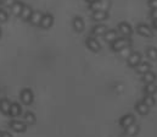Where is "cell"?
<instances>
[{
  "mask_svg": "<svg viewBox=\"0 0 157 137\" xmlns=\"http://www.w3.org/2000/svg\"><path fill=\"white\" fill-rule=\"evenodd\" d=\"M16 0H2L1 2L5 5V6H7V7H11L12 5H13V2H15Z\"/></svg>",
  "mask_w": 157,
  "mask_h": 137,
  "instance_id": "obj_30",
  "label": "cell"
},
{
  "mask_svg": "<svg viewBox=\"0 0 157 137\" xmlns=\"http://www.w3.org/2000/svg\"><path fill=\"white\" fill-rule=\"evenodd\" d=\"M146 54L151 60H157V48H149L146 50Z\"/></svg>",
  "mask_w": 157,
  "mask_h": 137,
  "instance_id": "obj_26",
  "label": "cell"
},
{
  "mask_svg": "<svg viewBox=\"0 0 157 137\" xmlns=\"http://www.w3.org/2000/svg\"><path fill=\"white\" fill-rule=\"evenodd\" d=\"M118 31H119L123 36H125V37H129V36L133 33V28H132V26H130L128 22H121V23L118 25Z\"/></svg>",
  "mask_w": 157,
  "mask_h": 137,
  "instance_id": "obj_5",
  "label": "cell"
},
{
  "mask_svg": "<svg viewBox=\"0 0 157 137\" xmlns=\"http://www.w3.org/2000/svg\"><path fill=\"white\" fill-rule=\"evenodd\" d=\"M23 6H25V4H23L22 1H17V0H16V1L13 2V5L11 6V12H12L15 16H20L21 12H22Z\"/></svg>",
  "mask_w": 157,
  "mask_h": 137,
  "instance_id": "obj_11",
  "label": "cell"
},
{
  "mask_svg": "<svg viewBox=\"0 0 157 137\" xmlns=\"http://www.w3.org/2000/svg\"><path fill=\"white\" fill-rule=\"evenodd\" d=\"M130 46V41L128 38H117L113 43H112V49L115 51H121L122 49Z\"/></svg>",
  "mask_w": 157,
  "mask_h": 137,
  "instance_id": "obj_2",
  "label": "cell"
},
{
  "mask_svg": "<svg viewBox=\"0 0 157 137\" xmlns=\"http://www.w3.org/2000/svg\"><path fill=\"white\" fill-rule=\"evenodd\" d=\"M136 31H138V33L140 34V36H143V37H152V34H154V32H152V30L147 26V25H144V23H141V25H139L138 26V28H136Z\"/></svg>",
  "mask_w": 157,
  "mask_h": 137,
  "instance_id": "obj_4",
  "label": "cell"
},
{
  "mask_svg": "<svg viewBox=\"0 0 157 137\" xmlns=\"http://www.w3.org/2000/svg\"><path fill=\"white\" fill-rule=\"evenodd\" d=\"M85 43H86V46H88L91 51H99V50L101 49V46H100V43L98 42V39H95V38H93V37L88 38V39L85 41Z\"/></svg>",
  "mask_w": 157,
  "mask_h": 137,
  "instance_id": "obj_9",
  "label": "cell"
},
{
  "mask_svg": "<svg viewBox=\"0 0 157 137\" xmlns=\"http://www.w3.org/2000/svg\"><path fill=\"white\" fill-rule=\"evenodd\" d=\"M110 7V1L109 0H99L96 2L90 4V10L94 11H107Z\"/></svg>",
  "mask_w": 157,
  "mask_h": 137,
  "instance_id": "obj_1",
  "label": "cell"
},
{
  "mask_svg": "<svg viewBox=\"0 0 157 137\" xmlns=\"http://www.w3.org/2000/svg\"><path fill=\"white\" fill-rule=\"evenodd\" d=\"M41 18H43V14L40 11H33V14H32V16L29 18V22L33 26H40Z\"/></svg>",
  "mask_w": 157,
  "mask_h": 137,
  "instance_id": "obj_10",
  "label": "cell"
},
{
  "mask_svg": "<svg viewBox=\"0 0 157 137\" xmlns=\"http://www.w3.org/2000/svg\"><path fill=\"white\" fill-rule=\"evenodd\" d=\"M151 17H152L154 20L157 18V9H152V11H151Z\"/></svg>",
  "mask_w": 157,
  "mask_h": 137,
  "instance_id": "obj_32",
  "label": "cell"
},
{
  "mask_svg": "<svg viewBox=\"0 0 157 137\" xmlns=\"http://www.w3.org/2000/svg\"><path fill=\"white\" fill-rule=\"evenodd\" d=\"M135 109H136V111H138L140 115H146V114L149 113V107H147L144 102L138 103V104L135 105Z\"/></svg>",
  "mask_w": 157,
  "mask_h": 137,
  "instance_id": "obj_19",
  "label": "cell"
},
{
  "mask_svg": "<svg viewBox=\"0 0 157 137\" xmlns=\"http://www.w3.org/2000/svg\"><path fill=\"white\" fill-rule=\"evenodd\" d=\"M0 36H1V30H0Z\"/></svg>",
  "mask_w": 157,
  "mask_h": 137,
  "instance_id": "obj_36",
  "label": "cell"
},
{
  "mask_svg": "<svg viewBox=\"0 0 157 137\" xmlns=\"http://www.w3.org/2000/svg\"><path fill=\"white\" fill-rule=\"evenodd\" d=\"M145 92H146V94L154 95L157 92V86L155 85V82H154V83H146V86H145Z\"/></svg>",
  "mask_w": 157,
  "mask_h": 137,
  "instance_id": "obj_23",
  "label": "cell"
},
{
  "mask_svg": "<svg viewBox=\"0 0 157 137\" xmlns=\"http://www.w3.org/2000/svg\"><path fill=\"white\" fill-rule=\"evenodd\" d=\"M154 27L157 30V18H156V20H154Z\"/></svg>",
  "mask_w": 157,
  "mask_h": 137,
  "instance_id": "obj_35",
  "label": "cell"
},
{
  "mask_svg": "<svg viewBox=\"0 0 157 137\" xmlns=\"http://www.w3.org/2000/svg\"><path fill=\"white\" fill-rule=\"evenodd\" d=\"M10 127L16 132H25L26 131V124L18 120H12L10 123Z\"/></svg>",
  "mask_w": 157,
  "mask_h": 137,
  "instance_id": "obj_8",
  "label": "cell"
},
{
  "mask_svg": "<svg viewBox=\"0 0 157 137\" xmlns=\"http://www.w3.org/2000/svg\"><path fill=\"white\" fill-rule=\"evenodd\" d=\"M0 4H1V0H0Z\"/></svg>",
  "mask_w": 157,
  "mask_h": 137,
  "instance_id": "obj_38",
  "label": "cell"
},
{
  "mask_svg": "<svg viewBox=\"0 0 157 137\" xmlns=\"http://www.w3.org/2000/svg\"><path fill=\"white\" fill-rule=\"evenodd\" d=\"M135 70H136V72L144 75L147 71H150V64H147V62H140V64H138L135 66Z\"/></svg>",
  "mask_w": 157,
  "mask_h": 137,
  "instance_id": "obj_17",
  "label": "cell"
},
{
  "mask_svg": "<svg viewBox=\"0 0 157 137\" xmlns=\"http://www.w3.org/2000/svg\"><path fill=\"white\" fill-rule=\"evenodd\" d=\"M104 38H105L106 42L113 43V42L117 39V32L113 31V30H110V31H107V32L104 34Z\"/></svg>",
  "mask_w": 157,
  "mask_h": 137,
  "instance_id": "obj_16",
  "label": "cell"
},
{
  "mask_svg": "<svg viewBox=\"0 0 157 137\" xmlns=\"http://www.w3.org/2000/svg\"><path fill=\"white\" fill-rule=\"evenodd\" d=\"M141 62V55L139 53H132L129 56H128V65L129 66H133L135 67L138 64Z\"/></svg>",
  "mask_w": 157,
  "mask_h": 137,
  "instance_id": "obj_7",
  "label": "cell"
},
{
  "mask_svg": "<svg viewBox=\"0 0 157 137\" xmlns=\"http://www.w3.org/2000/svg\"><path fill=\"white\" fill-rule=\"evenodd\" d=\"M0 137H1V132H0Z\"/></svg>",
  "mask_w": 157,
  "mask_h": 137,
  "instance_id": "obj_37",
  "label": "cell"
},
{
  "mask_svg": "<svg viewBox=\"0 0 157 137\" xmlns=\"http://www.w3.org/2000/svg\"><path fill=\"white\" fill-rule=\"evenodd\" d=\"M21 100L25 105H31L33 103V92L29 88H25L21 92Z\"/></svg>",
  "mask_w": 157,
  "mask_h": 137,
  "instance_id": "obj_3",
  "label": "cell"
},
{
  "mask_svg": "<svg viewBox=\"0 0 157 137\" xmlns=\"http://www.w3.org/2000/svg\"><path fill=\"white\" fill-rule=\"evenodd\" d=\"M25 120H26L28 124H34V123H36V115H34L33 113L28 111V113L25 114Z\"/></svg>",
  "mask_w": 157,
  "mask_h": 137,
  "instance_id": "obj_27",
  "label": "cell"
},
{
  "mask_svg": "<svg viewBox=\"0 0 157 137\" xmlns=\"http://www.w3.org/2000/svg\"><path fill=\"white\" fill-rule=\"evenodd\" d=\"M73 28H75V31H77V32H82V31L84 30V21H83L80 17H76V18L73 20Z\"/></svg>",
  "mask_w": 157,
  "mask_h": 137,
  "instance_id": "obj_20",
  "label": "cell"
},
{
  "mask_svg": "<svg viewBox=\"0 0 157 137\" xmlns=\"http://www.w3.org/2000/svg\"><path fill=\"white\" fill-rule=\"evenodd\" d=\"M9 20V15L4 9H0V22H6Z\"/></svg>",
  "mask_w": 157,
  "mask_h": 137,
  "instance_id": "obj_28",
  "label": "cell"
},
{
  "mask_svg": "<svg viewBox=\"0 0 157 137\" xmlns=\"http://www.w3.org/2000/svg\"><path fill=\"white\" fill-rule=\"evenodd\" d=\"M144 81L146 83H154L156 81V75L151 71H147L146 74H144Z\"/></svg>",
  "mask_w": 157,
  "mask_h": 137,
  "instance_id": "obj_22",
  "label": "cell"
},
{
  "mask_svg": "<svg viewBox=\"0 0 157 137\" xmlns=\"http://www.w3.org/2000/svg\"><path fill=\"white\" fill-rule=\"evenodd\" d=\"M107 17H109L107 11H94L93 12V20L94 21H98V22L105 21Z\"/></svg>",
  "mask_w": 157,
  "mask_h": 137,
  "instance_id": "obj_14",
  "label": "cell"
},
{
  "mask_svg": "<svg viewBox=\"0 0 157 137\" xmlns=\"http://www.w3.org/2000/svg\"><path fill=\"white\" fill-rule=\"evenodd\" d=\"M86 2H89V4H93V2H96V1H99V0H85Z\"/></svg>",
  "mask_w": 157,
  "mask_h": 137,
  "instance_id": "obj_34",
  "label": "cell"
},
{
  "mask_svg": "<svg viewBox=\"0 0 157 137\" xmlns=\"http://www.w3.org/2000/svg\"><path fill=\"white\" fill-rule=\"evenodd\" d=\"M52 23H54V17H52V15H50V14L43 15V18H41V22H40V27H41V28L48 30V28H50V27L52 26Z\"/></svg>",
  "mask_w": 157,
  "mask_h": 137,
  "instance_id": "obj_6",
  "label": "cell"
},
{
  "mask_svg": "<svg viewBox=\"0 0 157 137\" xmlns=\"http://www.w3.org/2000/svg\"><path fill=\"white\" fill-rule=\"evenodd\" d=\"M149 6L151 9H157V0H150L149 1Z\"/></svg>",
  "mask_w": 157,
  "mask_h": 137,
  "instance_id": "obj_31",
  "label": "cell"
},
{
  "mask_svg": "<svg viewBox=\"0 0 157 137\" xmlns=\"http://www.w3.org/2000/svg\"><path fill=\"white\" fill-rule=\"evenodd\" d=\"M144 103L150 108V107H154V105H155L156 100H155L154 95H151V94H146V95H145V98H144Z\"/></svg>",
  "mask_w": 157,
  "mask_h": 137,
  "instance_id": "obj_24",
  "label": "cell"
},
{
  "mask_svg": "<svg viewBox=\"0 0 157 137\" xmlns=\"http://www.w3.org/2000/svg\"><path fill=\"white\" fill-rule=\"evenodd\" d=\"M1 137H12L9 132H1Z\"/></svg>",
  "mask_w": 157,
  "mask_h": 137,
  "instance_id": "obj_33",
  "label": "cell"
},
{
  "mask_svg": "<svg viewBox=\"0 0 157 137\" xmlns=\"http://www.w3.org/2000/svg\"><path fill=\"white\" fill-rule=\"evenodd\" d=\"M107 32V28H106V26L105 25H96L95 27H94V30H93V34L94 36H104L105 33Z\"/></svg>",
  "mask_w": 157,
  "mask_h": 137,
  "instance_id": "obj_15",
  "label": "cell"
},
{
  "mask_svg": "<svg viewBox=\"0 0 157 137\" xmlns=\"http://www.w3.org/2000/svg\"><path fill=\"white\" fill-rule=\"evenodd\" d=\"M127 130V134L128 135H130V136H134V135H136L138 134V130H139V127L136 126V125H134V124H132L130 126H128V127H125Z\"/></svg>",
  "mask_w": 157,
  "mask_h": 137,
  "instance_id": "obj_25",
  "label": "cell"
},
{
  "mask_svg": "<svg viewBox=\"0 0 157 137\" xmlns=\"http://www.w3.org/2000/svg\"><path fill=\"white\" fill-rule=\"evenodd\" d=\"M21 113H22V108H21V105L18 103H12L10 105V113H9V115L16 118V116L21 115Z\"/></svg>",
  "mask_w": 157,
  "mask_h": 137,
  "instance_id": "obj_12",
  "label": "cell"
},
{
  "mask_svg": "<svg viewBox=\"0 0 157 137\" xmlns=\"http://www.w3.org/2000/svg\"><path fill=\"white\" fill-rule=\"evenodd\" d=\"M119 53L122 54V56H124V58H125V56H129V55L132 54V50H130V48H129V46H127V48L122 49Z\"/></svg>",
  "mask_w": 157,
  "mask_h": 137,
  "instance_id": "obj_29",
  "label": "cell"
},
{
  "mask_svg": "<svg viewBox=\"0 0 157 137\" xmlns=\"http://www.w3.org/2000/svg\"><path fill=\"white\" fill-rule=\"evenodd\" d=\"M32 14H33L32 7H31V6H28V5H25L20 16H21V18H22V20H25V21H29V18H31Z\"/></svg>",
  "mask_w": 157,
  "mask_h": 137,
  "instance_id": "obj_13",
  "label": "cell"
},
{
  "mask_svg": "<svg viewBox=\"0 0 157 137\" xmlns=\"http://www.w3.org/2000/svg\"><path fill=\"white\" fill-rule=\"evenodd\" d=\"M121 124H122L123 127L130 126L132 124H134V116L133 115H125V116H123L122 120H121Z\"/></svg>",
  "mask_w": 157,
  "mask_h": 137,
  "instance_id": "obj_21",
  "label": "cell"
},
{
  "mask_svg": "<svg viewBox=\"0 0 157 137\" xmlns=\"http://www.w3.org/2000/svg\"><path fill=\"white\" fill-rule=\"evenodd\" d=\"M10 105L11 104H10V102L7 99H1L0 100V110H1V113L9 115V113H10Z\"/></svg>",
  "mask_w": 157,
  "mask_h": 137,
  "instance_id": "obj_18",
  "label": "cell"
}]
</instances>
